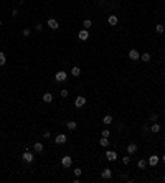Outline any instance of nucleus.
<instances>
[{
    "instance_id": "obj_18",
    "label": "nucleus",
    "mask_w": 165,
    "mask_h": 183,
    "mask_svg": "<svg viewBox=\"0 0 165 183\" xmlns=\"http://www.w3.org/2000/svg\"><path fill=\"white\" fill-rule=\"evenodd\" d=\"M66 129L71 130V132H74V130H78V122L73 121V119H69L68 122H66Z\"/></svg>"
},
{
    "instance_id": "obj_15",
    "label": "nucleus",
    "mask_w": 165,
    "mask_h": 183,
    "mask_svg": "<svg viewBox=\"0 0 165 183\" xmlns=\"http://www.w3.org/2000/svg\"><path fill=\"white\" fill-rule=\"evenodd\" d=\"M160 130H162V125H160L159 122H152V125H150V134L152 135H159Z\"/></svg>"
},
{
    "instance_id": "obj_14",
    "label": "nucleus",
    "mask_w": 165,
    "mask_h": 183,
    "mask_svg": "<svg viewBox=\"0 0 165 183\" xmlns=\"http://www.w3.org/2000/svg\"><path fill=\"white\" fill-rule=\"evenodd\" d=\"M53 99H55V96H53V92H43L41 94V101H43V104H51L53 102Z\"/></svg>"
},
{
    "instance_id": "obj_17",
    "label": "nucleus",
    "mask_w": 165,
    "mask_h": 183,
    "mask_svg": "<svg viewBox=\"0 0 165 183\" xmlns=\"http://www.w3.org/2000/svg\"><path fill=\"white\" fill-rule=\"evenodd\" d=\"M107 23H109L111 27H117L119 25V17L117 15H109V17H107Z\"/></svg>"
},
{
    "instance_id": "obj_25",
    "label": "nucleus",
    "mask_w": 165,
    "mask_h": 183,
    "mask_svg": "<svg viewBox=\"0 0 165 183\" xmlns=\"http://www.w3.org/2000/svg\"><path fill=\"white\" fill-rule=\"evenodd\" d=\"M59 98H61V99H68L69 98V89L68 88H63L61 91H59Z\"/></svg>"
},
{
    "instance_id": "obj_29",
    "label": "nucleus",
    "mask_w": 165,
    "mask_h": 183,
    "mask_svg": "<svg viewBox=\"0 0 165 183\" xmlns=\"http://www.w3.org/2000/svg\"><path fill=\"white\" fill-rule=\"evenodd\" d=\"M30 35H32V28H30V27H27V28H23V30H22V36L28 38Z\"/></svg>"
},
{
    "instance_id": "obj_6",
    "label": "nucleus",
    "mask_w": 165,
    "mask_h": 183,
    "mask_svg": "<svg viewBox=\"0 0 165 183\" xmlns=\"http://www.w3.org/2000/svg\"><path fill=\"white\" fill-rule=\"evenodd\" d=\"M22 160H23L25 163H28V165H32L33 162H35V154L30 150H25L23 154H22Z\"/></svg>"
},
{
    "instance_id": "obj_24",
    "label": "nucleus",
    "mask_w": 165,
    "mask_h": 183,
    "mask_svg": "<svg viewBox=\"0 0 165 183\" xmlns=\"http://www.w3.org/2000/svg\"><path fill=\"white\" fill-rule=\"evenodd\" d=\"M159 117H160L159 112H150V114H149V119H147V121L149 122H159Z\"/></svg>"
},
{
    "instance_id": "obj_9",
    "label": "nucleus",
    "mask_w": 165,
    "mask_h": 183,
    "mask_svg": "<svg viewBox=\"0 0 165 183\" xmlns=\"http://www.w3.org/2000/svg\"><path fill=\"white\" fill-rule=\"evenodd\" d=\"M32 148H33V152H35V154H38V155H41L45 152V145H43V142H40V140H35V142H33Z\"/></svg>"
},
{
    "instance_id": "obj_10",
    "label": "nucleus",
    "mask_w": 165,
    "mask_h": 183,
    "mask_svg": "<svg viewBox=\"0 0 165 183\" xmlns=\"http://www.w3.org/2000/svg\"><path fill=\"white\" fill-rule=\"evenodd\" d=\"M147 162H149V167H152V168H155V167H157V165H159V163H160V157L157 155V154H152V155H149Z\"/></svg>"
},
{
    "instance_id": "obj_5",
    "label": "nucleus",
    "mask_w": 165,
    "mask_h": 183,
    "mask_svg": "<svg viewBox=\"0 0 165 183\" xmlns=\"http://www.w3.org/2000/svg\"><path fill=\"white\" fill-rule=\"evenodd\" d=\"M127 58L130 59V61H139V59H140V51L137 50V48H130L129 51H127Z\"/></svg>"
},
{
    "instance_id": "obj_34",
    "label": "nucleus",
    "mask_w": 165,
    "mask_h": 183,
    "mask_svg": "<svg viewBox=\"0 0 165 183\" xmlns=\"http://www.w3.org/2000/svg\"><path fill=\"white\" fill-rule=\"evenodd\" d=\"M160 160H162V163H163V165H165V154H163L162 157H160Z\"/></svg>"
},
{
    "instance_id": "obj_35",
    "label": "nucleus",
    "mask_w": 165,
    "mask_h": 183,
    "mask_svg": "<svg viewBox=\"0 0 165 183\" xmlns=\"http://www.w3.org/2000/svg\"><path fill=\"white\" fill-rule=\"evenodd\" d=\"M162 180H163V181H165V175H163V178H162Z\"/></svg>"
},
{
    "instance_id": "obj_32",
    "label": "nucleus",
    "mask_w": 165,
    "mask_h": 183,
    "mask_svg": "<svg viewBox=\"0 0 165 183\" xmlns=\"http://www.w3.org/2000/svg\"><path fill=\"white\" fill-rule=\"evenodd\" d=\"M33 28H35V32L41 33V32H43V23H41V22H36V23H35V27H33Z\"/></svg>"
},
{
    "instance_id": "obj_33",
    "label": "nucleus",
    "mask_w": 165,
    "mask_h": 183,
    "mask_svg": "<svg viewBox=\"0 0 165 183\" xmlns=\"http://www.w3.org/2000/svg\"><path fill=\"white\" fill-rule=\"evenodd\" d=\"M41 137H43L45 140L50 139V137H51V130H43V132H41Z\"/></svg>"
},
{
    "instance_id": "obj_13",
    "label": "nucleus",
    "mask_w": 165,
    "mask_h": 183,
    "mask_svg": "<svg viewBox=\"0 0 165 183\" xmlns=\"http://www.w3.org/2000/svg\"><path fill=\"white\" fill-rule=\"evenodd\" d=\"M137 150H139V145L136 144V142H130V144L126 145V152H127L129 155H134Z\"/></svg>"
},
{
    "instance_id": "obj_11",
    "label": "nucleus",
    "mask_w": 165,
    "mask_h": 183,
    "mask_svg": "<svg viewBox=\"0 0 165 183\" xmlns=\"http://www.w3.org/2000/svg\"><path fill=\"white\" fill-rule=\"evenodd\" d=\"M46 27L50 30H53V32H56V30L59 28V22L56 20V18H48V20H46Z\"/></svg>"
},
{
    "instance_id": "obj_22",
    "label": "nucleus",
    "mask_w": 165,
    "mask_h": 183,
    "mask_svg": "<svg viewBox=\"0 0 165 183\" xmlns=\"http://www.w3.org/2000/svg\"><path fill=\"white\" fill-rule=\"evenodd\" d=\"M152 59V53H149V51H145V53H140V61L142 63H149Z\"/></svg>"
},
{
    "instance_id": "obj_36",
    "label": "nucleus",
    "mask_w": 165,
    "mask_h": 183,
    "mask_svg": "<svg viewBox=\"0 0 165 183\" xmlns=\"http://www.w3.org/2000/svg\"><path fill=\"white\" fill-rule=\"evenodd\" d=\"M0 27H2V20H0Z\"/></svg>"
},
{
    "instance_id": "obj_1",
    "label": "nucleus",
    "mask_w": 165,
    "mask_h": 183,
    "mask_svg": "<svg viewBox=\"0 0 165 183\" xmlns=\"http://www.w3.org/2000/svg\"><path fill=\"white\" fill-rule=\"evenodd\" d=\"M66 81H68V73H66L65 69H59L55 73V83L56 84H65Z\"/></svg>"
},
{
    "instance_id": "obj_28",
    "label": "nucleus",
    "mask_w": 165,
    "mask_h": 183,
    "mask_svg": "<svg viewBox=\"0 0 165 183\" xmlns=\"http://www.w3.org/2000/svg\"><path fill=\"white\" fill-rule=\"evenodd\" d=\"M111 135H112V132L109 129H103V130H101V137H107V139H111Z\"/></svg>"
},
{
    "instance_id": "obj_2",
    "label": "nucleus",
    "mask_w": 165,
    "mask_h": 183,
    "mask_svg": "<svg viewBox=\"0 0 165 183\" xmlns=\"http://www.w3.org/2000/svg\"><path fill=\"white\" fill-rule=\"evenodd\" d=\"M86 102H88V99H86V96H82V94H78L76 98H74V101H73V106L76 107V109H82V107L86 106Z\"/></svg>"
},
{
    "instance_id": "obj_23",
    "label": "nucleus",
    "mask_w": 165,
    "mask_h": 183,
    "mask_svg": "<svg viewBox=\"0 0 165 183\" xmlns=\"http://www.w3.org/2000/svg\"><path fill=\"white\" fill-rule=\"evenodd\" d=\"M82 28H86V30L93 28V20L91 18H84V20H82Z\"/></svg>"
},
{
    "instance_id": "obj_27",
    "label": "nucleus",
    "mask_w": 165,
    "mask_h": 183,
    "mask_svg": "<svg viewBox=\"0 0 165 183\" xmlns=\"http://www.w3.org/2000/svg\"><path fill=\"white\" fill-rule=\"evenodd\" d=\"M3 66H7V55L0 51V68H3Z\"/></svg>"
},
{
    "instance_id": "obj_8",
    "label": "nucleus",
    "mask_w": 165,
    "mask_h": 183,
    "mask_svg": "<svg viewBox=\"0 0 165 183\" xmlns=\"http://www.w3.org/2000/svg\"><path fill=\"white\" fill-rule=\"evenodd\" d=\"M112 171H114V170L109 168V167H107V168H103L99 171V178H101V180H111V178H112Z\"/></svg>"
},
{
    "instance_id": "obj_26",
    "label": "nucleus",
    "mask_w": 165,
    "mask_h": 183,
    "mask_svg": "<svg viewBox=\"0 0 165 183\" xmlns=\"http://www.w3.org/2000/svg\"><path fill=\"white\" fill-rule=\"evenodd\" d=\"M163 32H165V25L163 23H157L155 25V33L157 35H163Z\"/></svg>"
},
{
    "instance_id": "obj_19",
    "label": "nucleus",
    "mask_w": 165,
    "mask_h": 183,
    "mask_svg": "<svg viewBox=\"0 0 165 183\" xmlns=\"http://www.w3.org/2000/svg\"><path fill=\"white\" fill-rule=\"evenodd\" d=\"M103 124H104V125H111V124H114V117H112L111 114L103 115Z\"/></svg>"
},
{
    "instance_id": "obj_31",
    "label": "nucleus",
    "mask_w": 165,
    "mask_h": 183,
    "mask_svg": "<svg viewBox=\"0 0 165 183\" xmlns=\"http://www.w3.org/2000/svg\"><path fill=\"white\" fill-rule=\"evenodd\" d=\"M121 160H122V163H124V165H129V163H130V160H132V158H130V155H129V154H127V155L121 157Z\"/></svg>"
},
{
    "instance_id": "obj_4",
    "label": "nucleus",
    "mask_w": 165,
    "mask_h": 183,
    "mask_svg": "<svg viewBox=\"0 0 165 183\" xmlns=\"http://www.w3.org/2000/svg\"><path fill=\"white\" fill-rule=\"evenodd\" d=\"M104 155H106V158H107V162H117L119 160V155H117V152L116 150H112V148H106V152H104Z\"/></svg>"
},
{
    "instance_id": "obj_20",
    "label": "nucleus",
    "mask_w": 165,
    "mask_h": 183,
    "mask_svg": "<svg viewBox=\"0 0 165 183\" xmlns=\"http://www.w3.org/2000/svg\"><path fill=\"white\" fill-rule=\"evenodd\" d=\"M81 73H82V71H81L79 66H71V76H73V78H79Z\"/></svg>"
},
{
    "instance_id": "obj_16",
    "label": "nucleus",
    "mask_w": 165,
    "mask_h": 183,
    "mask_svg": "<svg viewBox=\"0 0 165 183\" xmlns=\"http://www.w3.org/2000/svg\"><path fill=\"white\" fill-rule=\"evenodd\" d=\"M97 145H99L101 148H109V145H111V142L107 137H99V140H97Z\"/></svg>"
},
{
    "instance_id": "obj_3",
    "label": "nucleus",
    "mask_w": 165,
    "mask_h": 183,
    "mask_svg": "<svg viewBox=\"0 0 165 183\" xmlns=\"http://www.w3.org/2000/svg\"><path fill=\"white\" fill-rule=\"evenodd\" d=\"M59 165L63 167V168H66L68 170L71 165H73V157H71L69 154H66V155H61V158H59Z\"/></svg>"
},
{
    "instance_id": "obj_21",
    "label": "nucleus",
    "mask_w": 165,
    "mask_h": 183,
    "mask_svg": "<svg viewBox=\"0 0 165 183\" xmlns=\"http://www.w3.org/2000/svg\"><path fill=\"white\" fill-rule=\"evenodd\" d=\"M147 167H149V162H147V158H140V160H139V162H137V168H139V170H145V168H147Z\"/></svg>"
},
{
    "instance_id": "obj_12",
    "label": "nucleus",
    "mask_w": 165,
    "mask_h": 183,
    "mask_svg": "<svg viewBox=\"0 0 165 183\" xmlns=\"http://www.w3.org/2000/svg\"><path fill=\"white\" fill-rule=\"evenodd\" d=\"M78 40H79V42H88L89 40V30L81 28L79 32H78Z\"/></svg>"
},
{
    "instance_id": "obj_7",
    "label": "nucleus",
    "mask_w": 165,
    "mask_h": 183,
    "mask_svg": "<svg viewBox=\"0 0 165 183\" xmlns=\"http://www.w3.org/2000/svg\"><path fill=\"white\" fill-rule=\"evenodd\" d=\"M68 142V135L65 132H59L55 135V145H65Z\"/></svg>"
},
{
    "instance_id": "obj_37",
    "label": "nucleus",
    "mask_w": 165,
    "mask_h": 183,
    "mask_svg": "<svg viewBox=\"0 0 165 183\" xmlns=\"http://www.w3.org/2000/svg\"><path fill=\"white\" fill-rule=\"evenodd\" d=\"M163 17H165V10H163Z\"/></svg>"
},
{
    "instance_id": "obj_30",
    "label": "nucleus",
    "mask_w": 165,
    "mask_h": 183,
    "mask_svg": "<svg viewBox=\"0 0 165 183\" xmlns=\"http://www.w3.org/2000/svg\"><path fill=\"white\" fill-rule=\"evenodd\" d=\"M73 175H74V177H82V168H81V167H74Z\"/></svg>"
}]
</instances>
